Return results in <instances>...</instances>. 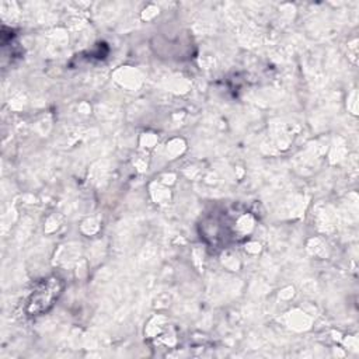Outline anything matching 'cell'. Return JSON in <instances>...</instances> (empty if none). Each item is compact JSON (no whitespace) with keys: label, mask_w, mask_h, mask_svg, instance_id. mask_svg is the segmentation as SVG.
I'll use <instances>...</instances> for the list:
<instances>
[{"label":"cell","mask_w":359,"mask_h":359,"mask_svg":"<svg viewBox=\"0 0 359 359\" xmlns=\"http://www.w3.org/2000/svg\"><path fill=\"white\" fill-rule=\"evenodd\" d=\"M201 238L213 250L227 248L250 237L254 227L252 215L237 206L217 208L206 213L199 224Z\"/></svg>","instance_id":"obj_1"},{"label":"cell","mask_w":359,"mask_h":359,"mask_svg":"<svg viewBox=\"0 0 359 359\" xmlns=\"http://www.w3.org/2000/svg\"><path fill=\"white\" fill-rule=\"evenodd\" d=\"M63 290V280L57 276H49L36 283L31 292L25 311L28 316H42L49 311Z\"/></svg>","instance_id":"obj_2"}]
</instances>
